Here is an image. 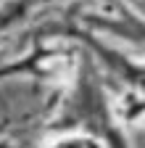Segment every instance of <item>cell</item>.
Wrapping results in <instances>:
<instances>
[{"label":"cell","instance_id":"1","mask_svg":"<svg viewBox=\"0 0 145 148\" xmlns=\"http://www.w3.org/2000/svg\"><path fill=\"white\" fill-rule=\"evenodd\" d=\"M106 29H111L121 37H129V40H140L145 42V24L135 21V18H111V21H103Z\"/></svg>","mask_w":145,"mask_h":148}]
</instances>
